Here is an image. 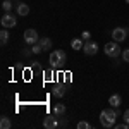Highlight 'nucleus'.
<instances>
[{"label": "nucleus", "mask_w": 129, "mask_h": 129, "mask_svg": "<svg viewBox=\"0 0 129 129\" xmlns=\"http://www.w3.org/2000/svg\"><path fill=\"white\" fill-rule=\"evenodd\" d=\"M117 115H120L119 110H115L114 107L112 109H105L100 112V124L103 127H114L115 126V120H117Z\"/></svg>", "instance_id": "obj_1"}, {"label": "nucleus", "mask_w": 129, "mask_h": 129, "mask_svg": "<svg viewBox=\"0 0 129 129\" xmlns=\"http://www.w3.org/2000/svg\"><path fill=\"white\" fill-rule=\"evenodd\" d=\"M67 60V53L64 52V50H52V53H50V67H53V69H60L62 66H64V62Z\"/></svg>", "instance_id": "obj_2"}, {"label": "nucleus", "mask_w": 129, "mask_h": 129, "mask_svg": "<svg viewBox=\"0 0 129 129\" xmlns=\"http://www.w3.org/2000/svg\"><path fill=\"white\" fill-rule=\"evenodd\" d=\"M103 52H105V55L107 57H112V59H117L120 55V47H119V43L117 41H109L105 47H103Z\"/></svg>", "instance_id": "obj_3"}, {"label": "nucleus", "mask_w": 129, "mask_h": 129, "mask_svg": "<svg viewBox=\"0 0 129 129\" xmlns=\"http://www.w3.org/2000/svg\"><path fill=\"white\" fill-rule=\"evenodd\" d=\"M127 33H129L127 28H115V29L112 31V40L120 43V41H124L127 38Z\"/></svg>", "instance_id": "obj_4"}, {"label": "nucleus", "mask_w": 129, "mask_h": 129, "mask_svg": "<svg viewBox=\"0 0 129 129\" xmlns=\"http://www.w3.org/2000/svg\"><path fill=\"white\" fill-rule=\"evenodd\" d=\"M40 38H38V31L35 29H26L24 31V43L26 45H35V43H38Z\"/></svg>", "instance_id": "obj_5"}, {"label": "nucleus", "mask_w": 129, "mask_h": 129, "mask_svg": "<svg viewBox=\"0 0 129 129\" xmlns=\"http://www.w3.org/2000/svg\"><path fill=\"white\" fill-rule=\"evenodd\" d=\"M0 22H2V26H4V28H7V29H9V28H14V26L17 24V19H16L10 12H5V14L2 16Z\"/></svg>", "instance_id": "obj_6"}, {"label": "nucleus", "mask_w": 129, "mask_h": 129, "mask_svg": "<svg viewBox=\"0 0 129 129\" xmlns=\"http://www.w3.org/2000/svg\"><path fill=\"white\" fill-rule=\"evenodd\" d=\"M83 52L86 53V55H96L98 53V43L96 41H84V47H83Z\"/></svg>", "instance_id": "obj_7"}, {"label": "nucleus", "mask_w": 129, "mask_h": 129, "mask_svg": "<svg viewBox=\"0 0 129 129\" xmlns=\"http://www.w3.org/2000/svg\"><path fill=\"white\" fill-rule=\"evenodd\" d=\"M59 124H57V115L53 114V115H47L45 119H43V127L45 129H53L57 127Z\"/></svg>", "instance_id": "obj_8"}, {"label": "nucleus", "mask_w": 129, "mask_h": 129, "mask_svg": "<svg viewBox=\"0 0 129 129\" xmlns=\"http://www.w3.org/2000/svg\"><path fill=\"white\" fill-rule=\"evenodd\" d=\"M66 89L67 88H66L64 84H55V86L52 88V95H53L55 98H62V96L66 95Z\"/></svg>", "instance_id": "obj_9"}, {"label": "nucleus", "mask_w": 129, "mask_h": 129, "mask_svg": "<svg viewBox=\"0 0 129 129\" xmlns=\"http://www.w3.org/2000/svg\"><path fill=\"white\" fill-rule=\"evenodd\" d=\"M17 14L19 16H28L29 14V5L24 4V2H19L17 4Z\"/></svg>", "instance_id": "obj_10"}, {"label": "nucleus", "mask_w": 129, "mask_h": 129, "mask_svg": "<svg viewBox=\"0 0 129 129\" xmlns=\"http://www.w3.org/2000/svg\"><path fill=\"white\" fill-rule=\"evenodd\" d=\"M109 103H110V107L117 109L120 103H122V98H120V95H117V93H115V95H112V96L109 98Z\"/></svg>", "instance_id": "obj_11"}, {"label": "nucleus", "mask_w": 129, "mask_h": 129, "mask_svg": "<svg viewBox=\"0 0 129 129\" xmlns=\"http://www.w3.org/2000/svg\"><path fill=\"white\" fill-rule=\"evenodd\" d=\"M71 47L74 50H83V47H84V40L83 38H74V40L71 41Z\"/></svg>", "instance_id": "obj_12"}, {"label": "nucleus", "mask_w": 129, "mask_h": 129, "mask_svg": "<svg viewBox=\"0 0 129 129\" xmlns=\"http://www.w3.org/2000/svg\"><path fill=\"white\" fill-rule=\"evenodd\" d=\"M53 114H55V115H64V114H66V105H64V103H57V105L53 107Z\"/></svg>", "instance_id": "obj_13"}, {"label": "nucleus", "mask_w": 129, "mask_h": 129, "mask_svg": "<svg viewBox=\"0 0 129 129\" xmlns=\"http://www.w3.org/2000/svg\"><path fill=\"white\" fill-rule=\"evenodd\" d=\"M40 45L43 47V52L52 50V40H50V38H41V40H40Z\"/></svg>", "instance_id": "obj_14"}, {"label": "nucleus", "mask_w": 129, "mask_h": 129, "mask_svg": "<svg viewBox=\"0 0 129 129\" xmlns=\"http://www.w3.org/2000/svg\"><path fill=\"white\" fill-rule=\"evenodd\" d=\"M7 41H9V31H7V28H4V29L0 31V43L5 45Z\"/></svg>", "instance_id": "obj_15"}, {"label": "nucleus", "mask_w": 129, "mask_h": 129, "mask_svg": "<svg viewBox=\"0 0 129 129\" xmlns=\"http://www.w3.org/2000/svg\"><path fill=\"white\" fill-rule=\"evenodd\" d=\"M10 126H12V122H10L9 117H2L0 119V127L2 129H10Z\"/></svg>", "instance_id": "obj_16"}, {"label": "nucleus", "mask_w": 129, "mask_h": 129, "mask_svg": "<svg viewBox=\"0 0 129 129\" xmlns=\"http://www.w3.org/2000/svg\"><path fill=\"white\" fill-rule=\"evenodd\" d=\"M78 129H93V127H91V124L86 122V120H79L78 122Z\"/></svg>", "instance_id": "obj_17"}, {"label": "nucleus", "mask_w": 129, "mask_h": 129, "mask_svg": "<svg viewBox=\"0 0 129 129\" xmlns=\"http://www.w3.org/2000/svg\"><path fill=\"white\" fill-rule=\"evenodd\" d=\"M2 9L5 10V12H10V9H12V2H10V0H4V2H2Z\"/></svg>", "instance_id": "obj_18"}, {"label": "nucleus", "mask_w": 129, "mask_h": 129, "mask_svg": "<svg viewBox=\"0 0 129 129\" xmlns=\"http://www.w3.org/2000/svg\"><path fill=\"white\" fill-rule=\"evenodd\" d=\"M31 47H33V53H41V52H43V47H41L40 45V41H38V43H35V45H31Z\"/></svg>", "instance_id": "obj_19"}, {"label": "nucleus", "mask_w": 129, "mask_h": 129, "mask_svg": "<svg viewBox=\"0 0 129 129\" xmlns=\"http://www.w3.org/2000/svg\"><path fill=\"white\" fill-rule=\"evenodd\" d=\"M43 74H45V81H50V79H53V67H50L48 71H45Z\"/></svg>", "instance_id": "obj_20"}, {"label": "nucleus", "mask_w": 129, "mask_h": 129, "mask_svg": "<svg viewBox=\"0 0 129 129\" xmlns=\"http://www.w3.org/2000/svg\"><path fill=\"white\" fill-rule=\"evenodd\" d=\"M122 60H124V62H129V48H126L122 52Z\"/></svg>", "instance_id": "obj_21"}, {"label": "nucleus", "mask_w": 129, "mask_h": 129, "mask_svg": "<svg viewBox=\"0 0 129 129\" xmlns=\"http://www.w3.org/2000/svg\"><path fill=\"white\" fill-rule=\"evenodd\" d=\"M89 36H91V33H89V31H83V33H81V38H83L84 41H88Z\"/></svg>", "instance_id": "obj_22"}, {"label": "nucleus", "mask_w": 129, "mask_h": 129, "mask_svg": "<svg viewBox=\"0 0 129 129\" xmlns=\"http://www.w3.org/2000/svg\"><path fill=\"white\" fill-rule=\"evenodd\" d=\"M122 117H124V122H127V124H129V109L122 114Z\"/></svg>", "instance_id": "obj_23"}, {"label": "nucleus", "mask_w": 129, "mask_h": 129, "mask_svg": "<svg viewBox=\"0 0 129 129\" xmlns=\"http://www.w3.org/2000/svg\"><path fill=\"white\" fill-rule=\"evenodd\" d=\"M22 53H24V57H29L31 53H33V50H26V48H24V50H22Z\"/></svg>", "instance_id": "obj_24"}, {"label": "nucleus", "mask_w": 129, "mask_h": 129, "mask_svg": "<svg viewBox=\"0 0 129 129\" xmlns=\"http://www.w3.org/2000/svg\"><path fill=\"white\" fill-rule=\"evenodd\" d=\"M124 2H127V4H129V0H124Z\"/></svg>", "instance_id": "obj_25"}]
</instances>
